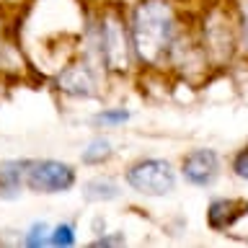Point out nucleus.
Returning <instances> with one entry per match:
<instances>
[{
    "label": "nucleus",
    "mask_w": 248,
    "mask_h": 248,
    "mask_svg": "<svg viewBox=\"0 0 248 248\" xmlns=\"http://www.w3.org/2000/svg\"><path fill=\"white\" fill-rule=\"evenodd\" d=\"M88 29H91L93 42H96V54H98L101 67L114 75L129 73L132 62L137 60L135 46H132V36H129V21L116 8H108L96 21L88 18Z\"/></svg>",
    "instance_id": "obj_2"
},
{
    "label": "nucleus",
    "mask_w": 248,
    "mask_h": 248,
    "mask_svg": "<svg viewBox=\"0 0 248 248\" xmlns=\"http://www.w3.org/2000/svg\"><path fill=\"white\" fill-rule=\"evenodd\" d=\"M78 184V170L65 160H29L26 189L34 194H65Z\"/></svg>",
    "instance_id": "obj_4"
},
{
    "label": "nucleus",
    "mask_w": 248,
    "mask_h": 248,
    "mask_svg": "<svg viewBox=\"0 0 248 248\" xmlns=\"http://www.w3.org/2000/svg\"><path fill=\"white\" fill-rule=\"evenodd\" d=\"M240 26H238V34H240V44H243L246 46V49H248V0H246V3L243 5H240Z\"/></svg>",
    "instance_id": "obj_15"
},
{
    "label": "nucleus",
    "mask_w": 248,
    "mask_h": 248,
    "mask_svg": "<svg viewBox=\"0 0 248 248\" xmlns=\"http://www.w3.org/2000/svg\"><path fill=\"white\" fill-rule=\"evenodd\" d=\"M75 225L73 222H60L54 225L52 232H49V246H57V248H70L75 246Z\"/></svg>",
    "instance_id": "obj_13"
},
{
    "label": "nucleus",
    "mask_w": 248,
    "mask_h": 248,
    "mask_svg": "<svg viewBox=\"0 0 248 248\" xmlns=\"http://www.w3.org/2000/svg\"><path fill=\"white\" fill-rule=\"evenodd\" d=\"M124 243H127L124 232H116V235H104V238L93 240V246H96V248H101V246H124Z\"/></svg>",
    "instance_id": "obj_16"
},
{
    "label": "nucleus",
    "mask_w": 248,
    "mask_h": 248,
    "mask_svg": "<svg viewBox=\"0 0 248 248\" xmlns=\"http://www.w3.org/2000/svg\"><path fill=\"white\" fill-rule=\"evenodd\" d=\"M0 42H3V23H0Z\"/></svg>",
    "instance_id": "obj_17"
},
{
    "label": "nucleus",
    "mask_w": 248,
    "mask_h": 248,
    "mask_svg": "<svg viewBox=\"0 0 248 248\" xmlns=\"http://www.w3.org/2000/svg\"><path fill=\"white\" fill-rule=\"evenodd\" d=\"M124 181L140 197H168L176 189V170L163 158H140L127 168Z\"/></svg>",
    "instance_id": "obj_3"
},
{
    "label": "nucleus",
    "mask_w": 248,
    "mask_h": 248,
    "mask_svg": "<svg viewBox=\"0 0 248 248\" xmlns=\"http://www.w3.org/2000/svg\"><path fill=\"white\" fill-rule=\"evenodd\" d=\"M232 173L238 178H243V181H248V145L243 150H238V155L232 158Z\"/></svg>",
    "instance_id": "obj_14"
},
{
    "label": "nucleus",
    "mask_w": 248,
    "mask_h": 248,
    "mask_svg": "<svg viewBox=\"0 0 248 248\" xmlns=\"http://www.w3.org/2000/svg\"><path fill=\"white\" fill-rule=\"evenodd\" d=\"M129 36L142 65H160L178 39V21L170 0H140L129 13Z\"/></svg>",
    "instance_id": "obj_1"
},
{
    "label": "nucleus",
    "mask_w": 248,
    "mask_h": 248,
    "mask_svg": "<svg viewBox=\"0 0 248 248\" xmlns=\"http://www.w3.org/2000/svg\"><path fill=\"white\" fill-rule=\"evenodd\" d=\"M54 83H57V91L70 96V98H96L98 88H101L96 62L88 57H80L78 62L62 65L57 78H54Z\"/></svg>",
    "instance_id": "obj_5"
},
{
    "label": "nucleus",
    "mask_w": 248,
    "mask_h": 248,
    "mask_svg": "<svg viewBox=\"0 0 248 248\" xmlns=\"http://www.w3.org/2000/svg\"><path fill=\"white\" fill-rule=\"evenodd\" d=\"M83 163L85 166H104V163H108L114 158V145L108 137H93L88 145H85L83 150Z\"/></svg>",
    "instance_id": "obj_10"
},
{
    "label": "nucleus",
    "mask_w": 248,
    "mask_h": 248,
    "mask_svg": "<svg viewBox=\"0 0 248 248\" xmlns=\"http://www.w3.org/2000/svg\"><path fill=\"white\" fill-rule=\"evenodd\" d=\"M119 194L122 189L111 176H96L83 184V197L88 202H114L119 199Z\"/></svg>",
    "instance_id": "obj_9"
},
{
    "label": "nucleus",
    "mask_w": 248,
    "mask_h": 248,
    "mask_svg": "<svg viewBox=\"0 0 248 248\" xmlns=\"http://www.w3.org/2000/svg\"><path fill=\"white\" fill-rule=\"evenodd\" d=\"M129 108H122V106H114V108H104L93 116V124L96 127H122V124L129 122Z\"/></svg>",
    "instance_id": "obj_12"
},
{
    "label": "nucleus",
    "mask_w": 248,
    "mask_h": 248,
    "mask_svg": "<svg viewBox=\"0 0 248 248\" xmlns=\"http://www.w3.org/2000/svg\"><path fill=\"white\" fill-rule=\"evenodd\" d=\"M248 215V199L243 197H228V199H215L207 207V225L215 232H222L232 228L240 217Z\"/></svg>",
    "instance_id": "obj_7"
},
{
    "label": "nucleus",
    "mask_w": 248,
    "mask_h": 248,
    "mask_svg": "<svg viewBox=\"0 0 248 248\" xmlns=\"http://www.w3.org/2000/svg\"><path fill=\"white\" fill-rule=\"evenodd\" d=\"M181 176L186 184L207 189L220 176V155L212 147H197V150L186 153L181 160Z\"/></svg>",
    "instance_id": "obj_6"
},
{
    "label": "nucleus",
    "mask_w": 248,
    "mask_h": 248,
    "mask_svg": "<svg viewBox=\"0 0 248 248\" xmlns=\"http://www.w3.org/2000/svg\"><path fill=\"white\" fill-rule=\"evenodd\" d=\"M49 232H52V225L44 222V220H39V222H34L26 232H23V246H26V248L49 246Z\"/></svg>",
    "instance_id": "obj_11"
},
{
    "label": "nucleus",
    "mask_w": 248,
    "mask_h": 248,
    "mask_svg": "<svg viewBox=\"0 0 248 248\" xmlns=\"http://www.w3.org/2000/svg\"><path fill=\"white\" fill-rule=\"evenodd\" d=\"M26 168L29 160H3L0 163V197L16 199L26 186Z\"/></svg>",
    "instance_id": "obj_8"
}]
</instances>
